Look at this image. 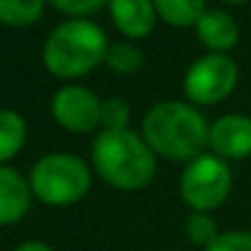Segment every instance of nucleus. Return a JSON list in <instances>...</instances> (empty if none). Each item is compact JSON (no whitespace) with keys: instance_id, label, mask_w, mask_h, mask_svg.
Returning <instances> with one entry per match:
<instances>
[{"instance_id":"1","label":"nucleus","mask_w":251,"mask_h":251,"mask_svg":"<svg viewBox=\"0 0 251 251\" xmlns=\"http://www.w3.org/2000/svg\"><path fill=\"white\" fill-rule=\"evenodd\" d=\"M142 137L156 156L168 161H193L210 139V125L193 102L164 100L149 107L142 122Z\"/></svg>"},{"instance_id":"2","label":"nucleus","mask_w":251,"mask_h":251,"mask_svg":"<svg viewBox=\"0 0 251 251\" xmlns=\"http://www.w3.org/2000/svg\"><path fill=\"white\" fill-rule=\"evenodd\" d=\"M98 176L120 190H142L154 180L156 154L134 129H102L90 149Z\"/></svg>"},{"instance_id":"3","label":"nucleus","mask_w":251,"mask_h":251,"mask_svg":"<svg viewBox=\"0 0 251 251\" xmlns=\"http://www.w3.org/2000/svg\"><path fill=\"white\" fill-rule=\"evenodd\" d=\"M107 34L88 17H71L56 25L42 47V61L56 78H81L90 74L107 54Z\"/></svg>"},{"instance_id":"4","label":"nucleus","mask_w":251,"mask_h":251,"mask_svg":"<svg viewBox=\"0 0 251 251\" xmlns=\"http://www.w3.org/2000/svg\"><path fill=\"white\" fill-rule=\"evenodd\" d=\"M27 180L37 200L51 207H66L83 200L90 188V168L76 154L51 151L34 161Z\"/></svg>"},{"instance_id":"5","label":"nucleus","mask_w":251,"mask_h":251,"mask_svg":"<svg viewBox=\"0 0 251 251\" xmlns=\"http://www.w3.org/2000/svg\"><path fill=\"white\" fill-rule=\"evenodd\" d=\"M229 190L232 168L217 154H200L188 161L178 180V193L193 212H212L222 207Z\"/></svg>"},{"instance_id":"6","label":"nucleus","mask_w":251,"mask_h":251,"mask_svg":"<svg viewBox=\"0 0 251 251\" xmlns=\"http://www.w3.org/2000/svg\"><path fill=\"white\" fill-rule=\"evenodd\" d=\"M239 81V69L232 56L227 54H205L195 59L185 76L183 90L193 105H215L232 95Z\"/></svg>"},{"instance_id":"7","label":"nucleus","mask_w":251,"mask_h":251,"mask_svg":"<svg viewBox=\"0 0 251 251\" xmlns=\"http://www.w3.org/2000/svg\"><path fill=\"white\" fill-rule=\"evenodd\" d=\"M100 112L102 100L85 85H61L51 98V117L59 127L83 134L95 127H100Z\"/></svg>"},{"instance_id":"8","label":"nucleus","mask_w":251,"mask_h":251,"mask_svg":"<svg viewBox=\"0 0 251 251\" xmlns=\"http://www.w3.org/2000/svg\"><path fill=\"white\" fill-rule=\"evenodd\" d=\"M207 147L212 149V154H217L225 161L227 159L239 161V159L251 156V117L229 112L215 120L210 125Z\"/></svg>"},{"instance_id":"9","label":"nucleus","mask_w":251,"mask_h":251,"mask_svg":"<svg viewBox=\"0 0 251 251\" xmlns=\"http://www.w3.org/2000/svg\"><path fill=\"white\" fill-rule=\"evenodd\" d=\"M195 34L212 54H227L239 42V25L227 10L207 7L195 22Z\"/></svg>"},{"instance_id":"10","label":"nucleus","mask_w":251,"mask_h":251,"mask_svg":"<svg viewBox=\"0 0 251 251\" xmlns=\"http://www.w3.org/2000/svg\"><path fill=\"white\" fill-rule=\"evenodd\" d=\"M110 17L115 27L127 39H142L147 37L156 25V7L154 0H107Z\"/></svg>"},{"instance_id":"11","label":"nucleus","mask_w":251,"mask_h":251,"mask_svg":"<svg viewBox=\"0 0 251 251\" xmlns=\"http://www.w3.org/2000/svg\"><path fill=\"white\" fill-rule=\"evenodd\" d=\"M29 180L12 166H0V227L20 222L32 205Z\"/></svg>"},{"instance_id":"12","label":"nucleus","mask_w":251,"mask_h":251,"mask_svg":"<svg viewBox=\"0 0 251 251\" xmlns=\"http://www.w3.org/2000/svg\"><path fill=\"white\" fill-rule=\"evenodd\" d=\"M27 139V122L17 110H0V166L10 161Z\"/></svg>"},{"instance_id":"13","label":"nucleus","mask_w":251,"mask_h":251,"mask_svg":"<svg viewBox=\"0 0 251 251\" xmlns=\"http://www.w3.org/2000/svg\"><path fill=\"white\" fill-rule=\"evenodd\" d=\"M156 15L171 27H195L202 17L205 0H154Z\"/></svg>"},{"instance_id":"14","label":"nucleus","mask_w":251,"mask_h":251,"mask_svg":"<svg viewBox=\"0 0 251 251\" xmlns=\"http://www.w3.org/2000/svg\"><path fill=\"white\" fill-rule=\"evenodd\" d=\"M44 12V0H0V25L29 27Z\"/></svg>"},{"instance_id":"15","label":"nucleus","mask_w":251,"mask_h":251,"mask_svg":"<svg viewBox=\"0 0 251 251\" xmlns=\"http://www.w3.org/2000/svg\"><path fill=\"white\" fill-rule=\"evenodd\" d=\"M105 64H107V69H112L120 76H134L144 66V54L129 42H117V44L107 47Z\"/></svg>"},{"instance_id":"16","label":"nucleus","mask_w":251,"mask_h":251,"mask_svg":"<svg viewBox=\"0 0 251 251\" xmlns=\"http://www.w3.org/2000/svg\"><path fill=\"white\" fill-rule=\"evenodd\" d=\"M185 234L193 244L198 247H210L217 237H220V229H217V222L210 212H193L188 220H185Z\"/></svg>"},{"instance_id":"17","label":"nucleus","mask_w":251,"mask_h":251,"mask_svg":"<svg viewBox=\"0 0 251 251\" xmlns=\"http://www.w3.org/2000/svg\"><path fill=\"white\" fill-rule=\"evenodd\" d=\"M132 117V110L125 98H107L102 100V112H100V127L102 129H127Z\"/></svg>"},{"instance_id":"18","label":"nucleus","mask_w":251,"mask_h":251,"mask_svg":"<svg viewBox=\"0 0 251 251\" xmlns=\"http://www.w3.org/2000/svg\"><path fill=\"white\" fill-rule=\"evenodd\" d=\"M205 251H251V232L249 229L220 232V237Z\"/></svg>"},{"instance_id":"19","label":"nucleus","mask_w":251,"mask_h":251,"mask_svg":"<svg viewBox=\"0 0 251 251\" xmlns=\"http://www.w3.org/2000/svg\"><path fill=\"white\" fill-rule=\"evenodd\" d=\"M47 2L71 17H88V15L98 12L102 5H107V0H47Z\"/></svg>"},{"instance_id":"20","label":"nucleus","mask_w":251,"mask_h":251,"mask_svg":"<svg viewBox=\"0 0 251 251\" xmlns=\"http://www.w3.org/2000/svg\"><path fill=\"white\" fill-rule=\"evenodd\" d=\"M15 251H54L49 244H44V242H37V239H29V242H22V244H17Z\"/></svg>"},{"instance_id":"21","label":"nucleus","mask_w":251,"mask_h":251,"mask_svg":"<svg viewBox=\"0 0 251 251\" xmlns=\"http://www.w3.org/2000/svg\"><path fill=\"white\" fill-rule=\"evenodd\" d=\"M222 2H232V5H239V2H247V0H222Z\"/></svg>"}]
</instances>
